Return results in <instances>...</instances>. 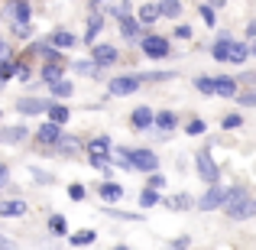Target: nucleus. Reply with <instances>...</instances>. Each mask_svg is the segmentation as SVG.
Returning <instances> with one entry per match:
<instances>
[{
	"label": "nucleus",
	"instance_id": "obj_1",
	"mask_svg": "<svg viewBox=\"0 0 256 250\" xmlns=\"http://www.w3.org/2000/svg\"><path fill=\"white\" fill-rule=\"evenodd\" d=\"M120 156L126 159L130 169H140V172H152V169L159 166V156L150 153V150H120Z\"/></svg>",
	"mask_w": 256,
	"mask_h": 250
},
{
	"label": "nucleus",
	"instance_id": "obj_2",
	"mask_svg": "<svg viewBox=\"0 0 256 250\" xmlns=\"http://www.w3.org/2000/svg\"><path fill=\"white\" fill-rule=\"evenodd\" d=\"M244 205H246V188L237 185V188H230V192L224 195V205H220V208H224L230 218H237V214L244 211Z\"/></svg>",
	"mask_w": 256,
	"mask_h": 250
},
{
	"label": "nucleus",
	"instance_id": "obj_3",
	"mask_svg": "<svg viewBox=\"0 0 256 250\" xmlns=\"http://www.w3.org/2000/svg\"><path fill=\"white\" fill-rule=\"evenodd\" d=\"M224 195H227V192H224V188L218 185V182H214V185L208 188L204 195H201L198 208H201V211H214V208H220V205H224Z\"/></svg>",
	"mask_w": 256,
	"mask_h": 250
},
{
	"label": "nucleus",
	"instance_id": "obj_4",
	"mask_svg": "<svg viewBox=\"0 0 256 250\" xmlns=\"http://www.w3.org/2000/svg\"><path fill=\"white\" fill-rule=\"evenodd\" d=\"M194 159H198V172H201V179H204L208 185H214V182H218V166H214V159L208 156V150H201Z\"/></svg>",
	"mask_w": 256,
	"mask_h": 250
},
{
	"label": "nucleus",
	"instance_id": "obj_5",
	"mask_svg": "<svg viewBox=\"0 0 256 250\" xmlns=\"http://www.w3.org/2000/svg\"><path fill=\"white\" fill-rule=\"evenodd\" d=\"M143 52L150 59H162V56H169V39H162V36H150V39H143Z\"/></svg>",
	"mask_w": 256,
	"mask_h": 250
},
{
	"label": "nucleus",
	"instance_id": "obj_6",
	"mask_svg": "<svg viewBox=\"0 0 256 250\" xmlns=\"http://www.w3.org/2000/svg\"><path fill=\"white\" fill-rule=\"evenodd\" d=\"M39 143H46V146H56L58 143V137H62V124H56V120H49L46 127H39Z\"/></svg>",
	"mask_w": 256,
	"mask_h": 250
},
{
	"label": "nucleus",
	"instance_id": "obj_7",
	"mask_svg": "<svg viewBox=\"0 0 256 250\" xmlns=\"http://www.w3.org/2000/svg\"><path fill=\"white\" fill-rule=\"evenodd\" d=\"M136 88H140V78L124 75V78H114L110 82V94H133Z\"/></svg>",
	"mask_w": 256,
	"mask_h": 250
},
{
	"label": "nucleus",
	"instance_id": "obj_8",
	"mask_svg": "<svg viewBox=\"0 0 256 250\" xmlns=\"http://www.w3.org/2000/svg\"><path fill=\"white\" fill-rule=\"evenodd\" d=\"M16 111H20V114H42V111H49V101L23 98V101H16Z\"/></svg>",
	"mask_w": 256,
	"mask_h": 250
},
{
	"label": "nucleus",
	"instance_id": "obj_9",
	"mask_svg": "<svg viewBox=\"0 0 256 250\" xmlns=\"http://www.w3.org/2000/svg\"><path fill=\"white\" fill-rule=\"evenodd\" d=\"M6 13H10L16 23H30V4H26V0H10V4H6Z\"/></svg>",
	"mask_w": 256,
	"mask_h": 250
},
{
	"label": "nucleus",
	"instance_id": "obj_10",
	"mask_svg": "<svg viewBox=\"0 0 256 250\" xmlns=\"http://www.w3.org/2000/svg\"><path fill=\"white\" fill-rule=\"evenodd\" d=\"M94 62H98V65H110V62H117V49H114L110 43L94 46Z\"/></svg>",
	"mask_w": 256,
	"mask_h": 250
},
{
	"label": "nucleus",
	"instance_id": "obj_11",
	"mask_svg": "<svg viewBox=\"0 0 256 250\" xmlns=\"http://www.w3.org/2000/svg\"><path fill=\"white\" fill-rule=\"evenodd\" d=\"M120 33H124L126 39H140V33H143V23L124 13V17H120Z\"/></svg>",
	"mask_w": 256,
	"mask_h": 250
},
{
	"label": "nucleus",
	"instance_id": "obj_12",
	"mask_svg": "<svg viewBox=\"0 0 256 250\" xmlns=\"http://www.w3.org/2000/svg\"><path fill=\"white\" fill-rule=\"evenodd\" d=\"M30 211V205H26V201H4V205H0V214H4V218H23V214Z\"/></svg>",
	"mask_w": 256,
	"mask_h": 250
},
{
	"label": "nucleus",
	"instance_id": "obj_13",
	"mask_svg": "<svg viewBox=\"0 0 256 250\" xmlns=\"http://www.w3.org/2000/svg\"><path fill=\"white\" fill-rule=\"evenodd\" d=\"M152 120H156V117H152L150 107H136V111H133V117H130V124H133V130H146Z\"/></svg>",
	"mask_w": 256,
	"mask_h": 250
},
{
	"label": "nucleus",
	"instance_id": "obj_14",
	"mask_svg": "<svg viewBox=\"0 0 256 250\" xmlns=\"http://www.w3.org/2000/svg\"><path fill=\"white\" fill-rule=\"evenodd\" d=\"M230 46H234V39H230V36H220L218 43L211 46V56L218 59V62H227V56H230Z\"/></svg>",
	"mask_w": 256,
	"mask_h": 250
},
{
	"label": "nucleus",
	"instance_id": "obj_15",
	"mask_svg": "<svg viewBox=\"0 0 256 250\" xmlns=\"http://www.w3.org/2000/svg\"><path fill=\"white\" fill-rule=\"evenodd\" d=\"M100 198L104 201H120L124 198V188H120L117 182H104V185H100Z\"/></svg>",
	"mask_w": 256,
	"mask_h": 250
},
{
	"label": "nucleus",
	"instance_id": "obj_16",
	"mask_svg": "<svg viewBox=\"0 0 256 250\" xmlns=\"http://www.w3.org/2000/svg\"><path fill=\"white\" fill-rule=\"evenodd\" d=\"M26 137V127H10V130H0V143H20Z\"/></svg>",
	"mask_w": 256,
	"mask_h": 250
},
{
	"label": "nucleus",
	"instance_id": "obj_17",
	"mask_svg": "<svg viewBox=\"0 0 256 250\" xmlns=\"http://www.w3.org/2000/svg\"><path fill=\"white\" fill-rule=\"evenodd\" d=\"M100 30H104V17H100V10H94V17L88 20V33H84V39H94Z\"/></svg>",
	"mask_w": 256,
	"mask_h": 250
},
{
	"label": "nucleus",
	"instance_id": "obj_18",
	"mask_svg": "<svg viewBox=\"0 0 256 250\" xmlns=\"http://www.w3.org/2000/svg\"><path fill=\"white\" fill-rule=\"evenodd\" d=\"M182 4L178 0H159V17H178Z\"/></svg>",
	"mask_w": 256,
	"mask_h": 250
},
{
	"label": "nucleus",
	"instance_id": "obj_19",
	"mask_svg": "<svg viewBox=\"0 0 256 250\" xmlns=\"http://www.w3.org/2000/svg\"><path fill=\"white\" fill-rule=\"evenodd\" d=\"M78 146H82V140H75V137H58L56 153H75Z\"/></svg>",
	"mask_w": 256,
	"mask_h": 250
},
{
	"label": "nucleus",
	"instance_id": "obj_20",
	"mask_svg": "<svg viewBox=\"0 0 256 250\" xmlns=\"http://www.w3.org/2000/svg\"><path fill=\"white\" fill-rule=\"evenodd\" d=\"M218 94L234 98V94H237V82H234V78H218Z\"/></svg>",
	"mask_w": 256,
	"mask_h": 250
},
{
	"label": "nucleus",
	"instance_id": "obj_21",
	"mask_svg": "<svg viewBox=\"0 0 256 250\" xmlns=\"http://www.w3.org/2000/svg\"><path fill=\"white\" fill-rule=\"evenodd\" d=\"M49 117L56 120V124H68V107H62V104H49Z\"/></svg>",
	"mask_w": 256,
	"mask_h": 250
},
{
	"label": "nucleus",
	"instance_id": "obj_22",
	"mask_svg": "<svg viewBox=\"0 0 256 250\" xmlns=\"http://www.w3.org/2000/svg\"><path fill=\"white\" fill-rule=\"evenodd\" d=\"M246 56H250V49H246V46H240V43H234V46H230V56H227V62H237V65H240Z\"/></svg>",
	"mask_w": 256,
	"mask_h": 250
},
{
	"label": "nucleus",
	"instance_id": "obj_23",
	"mask_svg": "<svg viewBox=\"0 0 256 250\" xmlns=\"http://www.w3.org/2000/svg\"><path fill=\"white\" fill-rule=\"evenodd\" d=\"M52 43L62 46V49H68V46H75V36H72V33H65V30H58V33H52Z\"/></svg>",
	"mask_w": 256,
	"mask_h": 250
},
{
	"label": "nucleus",
	"instance_id": "obj_24",
	"mask_svg": "<svg viewBox=\"0 0 256 250\" xmlns=\"http://www.w3.org/2000/svg\"><path fill=\"white\" fill-rule=\"evenodd\" d=\"M52 91H56V98H72L75 88H72V82H62V78H58V82H52Z\"/></svg>",
	"mask_w": 256,
	"mask_h": 250
},
{
	"label": "nucleus",
	"instance_id": "obj_25",
	"mask_svg": "<svg viewBox=\"0 0 256 250\" xmlns=\"http://www.w3.org/2000/svg\"><path fill=\"white\" fill-rule=\"evenodd\" d=\"M140 201H143L146 208H152V205H162V198H159V192H156V188H146V192L140 195Z\"/></svg>",
	"mask_w": 256,
	"mask_h": 250
},
{
	"label": "nucleus",
	"instance_id": "obj_26",
	"mask_svg": "<svg viewBox=\"0 0 256 250\" xmlns=\"http://www.w3.org/2000/svg\"><path fill=\"white\" fill-rule=\"evenodd\" d=\"M16 75V65L10 62V59H0V82H6V78Z\"/></svg>",
	"mask_w": 256,
	"mask_h": 250
},
{
	"label": "nucleus",
	"instance_id": "obj_27",
	"mask_svg": "<svg viewBox=\"0 0 256 250\" xmlns=\"http://www.w3.org/2000/svg\"><path fill=\"white\" fill-rule=\"evenodd\" d=\"M156 127H162V130H172V127H175V114H172V111H162V114L156 117Z\"/></svg>",
	"mask_w": 256,
	"mask_h": 250
},
{
	"label": "nucleus",
	"instance_id": "obj_28",
	"mask_svg": "<svg viewBox=\"0 0 256 250\" xmlns=\"http://www.w3.org/2000/svg\"><path fill=\"white\" fill-rule=\"evenodd\" d=\"M104 150H110V140L107 137H98V140L88 143V153H104Z\"/></svg>",
	"mask_w": 256,
	"mask_h": 250
},
{
	"label": "nucleus",
	"instance_id": "obj_29",
	"mask_svg": "<svg viewBox=\"0 0 256 250\" xmlns=\"http://www.w3.org/2000/svg\"><path fill=\"white\" fill-rule=\"evenodd\" d=\"M156 17H159V7L156 4H146L143 10H140V20H143V23H152Z\"/></svg>",
	"mask_w": 256,
	"mask_h": 250
},
{
	"label": "nucleus",
	"instance_id": "obj_30",
	"mask_svg": "<svg viewBox=\"0 0 256 250\" xmlns=\"http://www.w3.org/2000/svg\"><path fill=\"white\" fill-rule=\"evenodd\" d=\"M194 88H198V91H204V94H218V82H211V78H198Z\"/></svg>",
	"mask_w": 256,
	"mask_h": 250
},
{
	"label": "nucleus",
	"instance_id": "obj_31",
	"mask_svg": "<svg viewBox=\"0 0 256 250\" xmlns=\"http://www.w3.org/2000/svg\"><path fill=\"white\" fill-rule=\"evenodd\" d=\"M169 208H175V211H185V208H192V198H188V195H175V198L169 201Z\"/></svg>",
	"mask_w": 256,
	"mask_h": 250
},
{
	"label": "nucleus",
	"instance_id": "obj_32",
	"mask_svg": "<svg viewBox=\"0 0 256 250\" xmlns=\"http://www.w3.org/2000/svg\"><path fill=\"white\" fill-rule=\"evenodd\" d=\"M65 227H68V224H65V218H62V214H52L49 231H52V234H65Z\"/></svg>",
	"mask_w": 256,
	"mask_h": 250
},
{
	"label": "nucleus",
	"instance_id": "obj_33",
	"mask_svg": "<svg viewBox=\"0 0 256 250\" xmlns=\"http://www.w3.org/2000/svg\"><path fill=\"white\" fill-rule=\"evenodd\" d=\"M36 49H39V52H42V56H46V59H49V62H52V59H56V62H58V59H62V52H58V49H52V46H49V43H39V46H36Z\"/></svg>",
	"mask_w": 256,
	"mask_h": 250
},
{
	"label": "nucleus",
	"instance_id": "obj_34",
	"mask_svg": "<svg viewBox=\"0 0 256 250\" xmlns=\"http://www.w3.org/2000/svg\"><path fill=\"white\" fill-rule=\"evenodd\" d=\"M75 72H78V75H94V72H98V62H82V59H78Z\"/></svg>",
	"mask_w": 256,
	"mask_h": 250
},
{
	"label": "nucleus",
	"instance_id": "obj_35",
	"mask_svg": "<svg viewBox=\"0 0 256 250\" xmlns=\"http://www.w3.org/2000/svg\"><path fill=\"white\" fill-rule=\"evenodd\" d=\"M91 166H98V169H110V156H104V153H91Z\"/></svg>",
	"mask_w": 256,
	"mask_h": 250
},
{
	"label": "nucleus",
	"instance_id": "obj_36",
	"mask_svg": "<svg viewBox=\"0 0 256 250\" xmlns=\"http://www.w3.org/2000/svg\"><path fill=\"white\" fill-rule=\"evenodd\" d=\"M58 75H62V69H58V65H46V72H42V78H46V82H58Z\"/></svg>",
	"mask_w": 256,
	"mask_h": 250
},
{
	"label": "nucleus",
	"instance_id": "obj_37",
	"mask_svg": "<svg viewBox=\"0 0 256 250\" xmlns=\"http://www.w3.org/2000/svg\"><path fill=\"white\" fill-rule=\"evenodd\" d=\"M72 244H94V231H82V234H75V237H72Z\"/></svg>",
	"mask_w": 256,
	"mask_h": 250
},
{
	"label": "nucleus",
	"instance_id": "obj_38",
	"mask_svg": "<svg viewBox=\"0 0 256 250\" xmlns=\"http://www.w3.org/2000/svg\"><path fill=\"white\" fill-rule=\"evenodd\" d=\"M188 133H192V137H201V133H204V120H192V124H188Z\"/></svg>",
	"mask_w": 256,
	"mask_h": 250
},
{
	"label": "nucleus",
	"instance_id": "obj_39",
	"mask_svg": "<svg viewBox=\"0 0 256 250\" xmlns=\"http://www.w3.org/2000/svg\"><path fill=\"white\" fill-rule=\"evenodd\" d=\"M240 124H244V120H240V114H230V117H224V127H227V130H237Z\"/></svg>",
	"mask_w": 256,
	"mask_h": 250
},
{
	"label": "nucleus",
	"instance_id": "obj_40",
	"mask_svg": "<svg viewBox=\"0 0 256 250\" xmlns=\"http://www.w3.org/2000/svg\"><path fill=\"white\" fill-rule=\"evenodd\" d=\"M13 33H16V36H30V33H32V23H13Z\"/></svg>",
	"mask_w": 256,
	"mask_h": 250
},
{
	"label": "nucleus",
	"instance_id": "obj_41",
	"mask_svg": "<svg viewBox=\"0 0 256 250\" xmlns=\"http://www.w3.org/2000/svg\"><path fill=\"white\" fill-rule=\"evenodd\" d=\"M150 188H166V179L156 172V169H152V175H150Z\"/></svg>",
	"mask_w": 256,
	"mask_h": 250
},
{
	"label": "nucleus",
	"instance_id": "obj_42",
	"mask_svg": "<svg viewBox=\"0 0 256 250\" xmlns=\"http://www.w3.org/2000/svg\"><path fill=\"white\" fill-rule=\"evenodd\" d=\"M253 214H256V198H253V201H246V205H244V211H240L237 218H253Z\"/></svg>",
	"mask_w": 256,
	"mask_h": 250
},
{
	"label": "nucleus",
	"instance_id": "obj_43",
	"mask_svg": "<svg viewBox=\"0 0 256 250\" xmlns=\"http://www.w3.org/2000/svg\"><path fill=\"white\" fill-rule=\"evenodd\" d=\"M201 17H204V23H208V26H214V7H208V4H204V7H201Z\"/></svg>",
	"mask_w": 256,
	"mask_h": 250
},
{
	"label": "nucleus",
	"instance_id": "obj_44",
	"mask_svg": "<svg viewBox=\"0 0 256 250\" xmlns=\"http://www.w3.org/2000/svg\"><path fill=\"white\" fill-rule=\"evenodd\" d=\"M30 172L36 175V182H42V185H46V182H52V175H49V172H42V169H36V166H32Z\"/></svg>",
	"mask_w": 256,
	"mask_h": 250
},
{
	"label": "nucleus",
	"instance_id": "obj_45",
	"mask_svg": "<svg viewBox=\"0 0 256 250\" xmlns=\"http://www.w3.org/2000/svg\"><path fill=\"white\" fill-rule=\"evenodd\" d=\"M68 198L82 201V198H84V185H72V188H68Z\"/></svg>",
	"mask_w": 256,
	"mask_h": 250
},
{
	"label": "nucleus",
	"instance_id": "obj_46",
	"mask_svg": "<svg viewBox=\"0 0 256 250\" xmlns=\"http://www.w3.org/2000/svg\"><path fill=\"white\" fill-rule=\"evenodd\" d=\"M240 104H246V107H256V91H246L244 98H240Z\"/></svg>",
	"mask_w": 256,
	"mask_h": 250
},
{
	"label": "nucleus",
	"instance_id": "obj_47",
	"mask_svg": "<svg viewBox=\"0 0 256 250\" xmlns=\"http://www.w3.org/2000/svg\"><path fill=\"white\" fill-rule=\"evenodd\" d=\"M175 36L178 39H192V26H175Z\"/></svg>",
	"mask_w": 256,
	"mask_h": 250
},
{
	"label": "nucleus",
	"instance_id": "obj_48",
	"mask_svg": "<svg viewBox=\"0 0 256 250\" xmlns=\"http://www.w3.org/2000/svg\"><path fill=\"white\" fill-rule=\"evenodd\" d=\"M16 78L20 82H30V69H26V65H16Z\"/></svg>",
	"mask_w": 256,
	"mask_h": 250
},
{
	"label": "nucleus",
	"instance_id": "obj_49",
	"mask_svg": "<svg viewBox=\"0 0 256 250\" xmlns=\"http://www.w3.org/2000/svg\"><path fill=\"white\" fill-rule=\"evenodd\" d=\"M6 56H10V46H6L4 39H0V59H6Z\"/></svg>",
	"mask_w": 256,
	"mask_h": 250
},
{
	"label": "nucleus",
	"instance_id": "obj_50",
	"mask_svg": "<svg viewBox=\"0 0 256 250\" xmlns=\"http://www.w3.org/2000/svg\"><path fill=\"white\" fill-rule=\"evenodd\" d=\"M6 175H10V169H6L4 163H0V185H4V182H6Z\"/></svg>",
	"mask_w": 256,
	"mask_h": 250
},
{
	"label": "nucleus",
	"instance_id": "obj_51",
	"mask_svg": "<svg viewBox=\"0 0 256 250\" xmlns=\"http://www.w3.org/2000/svg\"><path fill=\"white\" fill-rule=\"evenodd\" d=\"M246 30H250V36H256V23H250V26H246Z\"/></svg>",
	"mask_w": 256,
	"mask_h": 250
},
{
	"label": "nucleus",
	"instance_id": "obj_52",
	"mask_svg": "<svg viewBox=\"0 0 256 250\" xmlns=\"http://www.w3.org/2000/svg\"><path fill=\"white\" fill-rule=\"evenodd\" d=\"M220 4H227V0H211V7H220Z\"/></svg>",
	"mask_w": 256,
	"mask_h": 250
},
{
	"label": "nucleus",
	"instance_id": "obj_53",
	"mask_svg": "<svg viewBox=\"0 0 256 250\" xmlns=\"http://www.w3.org/2000/svg\"><path fill=\"white\" fill-rule=\"evenodd\" d=\"M0 247H10V240H6V237H0Z\"/></svg>",
	"mask_w": 256,
	"mask_h": 250
},
{
	"label": "nucleus",
	"instance_id": "obj_54",
	"mask_svg": "<svg viewBox=\"0 0 256 250\" xmlns=\"http://www.w3.org/2000/svg\"><path fill=\"white\" fill-rule=\"evenodd\" d=\"M250 52H253V56H256V43H253V49H250Z\"/></svg>",
	"mask_w": 256,
	"mask_h": 250
},
{
	"label": "nucleus",
	"instance_id": "obj_55",
	"mask_svg": "<svg viewBox=\"0 0 256 250\" xmlns=\"http://www.w3.org/2000/svg\"><path fill=\"white\" fill-rule=\"evenodd\" d=\"M250 78H253V82H256V72H253V75H250Z\"/></svg>",
	"mask_w": 256,
	"mask_h": 250
},
{
	"label": "nucleus",
	"instance_id": "obj_56",
	"mask_svg": "<svg viewBox=\"0 0 256 250\" xmlns=\"http://www.w3.org/2000/svg\"><path fill=\"white\" fill-rule=\"evenodd\" d=\"M0 85H4V82H0Z\"/></svg>",
	"mask_w": 256,
	"mask_h": 250
}]
</instances>
